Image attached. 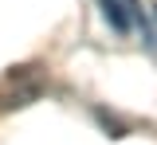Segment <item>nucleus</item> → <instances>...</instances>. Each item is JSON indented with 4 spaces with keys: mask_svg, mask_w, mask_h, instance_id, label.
I'll use <instances>...</instances> for the list:
<instances>
[{
    "mask_svg": "<svg viewBox=\"0 0 157 145\" xmlns=\"http://www.w3.org/2000/svg\"><path fill=\"white\" fill-rule=\"evenodd\" d=\"M114 4L126 12V16H130V20H137V12H141V8H137V0H114Z\"/></svg>",
    "mask_w": 157,
    "mask_h": 145,
    "instance_id": "nucleus-1",
    "label": "nucleus"
}]
</instances>
